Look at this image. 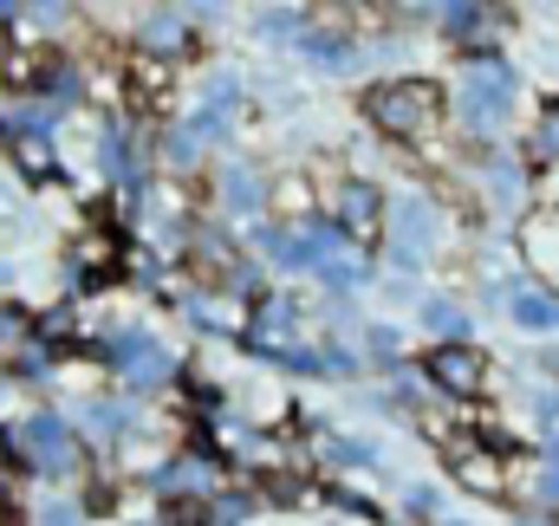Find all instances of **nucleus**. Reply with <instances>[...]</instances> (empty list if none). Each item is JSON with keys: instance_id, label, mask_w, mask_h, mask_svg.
<instances>
[{"instance_id": "f257e3e1", "label": "nucleus", "mask_w": 559, "mask_h": 526, "mask_svg": "<svg viewBox=\"0 0 559 526\" xmlns=\"http://www.w3.org/2000/svg\"><path fill=\"white\" fill-rule=\"evenodd\" d=\"M365 118L384 136H423V131H436V118H442V92L429 79H391V85H378L365 98Z\"/></svg>"}, {"instance_id": "f03ea898", "label": "nucleus", "mask_w": 559, "mask_h": 526, "mask_svg": "<svg viewBox=\"0 0 559 526\" xmlns=\"http://www.w3.org/2000/svg\"><path fill=\"white\" fill-rule=\"evenodd\" d=\"M508 111H514V72L495 52L468 59V72H462V124L475 136H495L508 124Z\"/></svg>"}, {"instance_id": "7ed1b4c3", "label": "nucleus", "mask_w": 559, "mask_h": 526, "mask_svg": "<svg viewBox=\"0 0 559 526\" xmlns=\"http://www.w3.org/2000/svg\"><path fill=\"white\" fill-rule=\"evenodd\" d=\"M423 371H429L436 391H449V396H481V384H488V358L475 345H436Z\"/></svg>"}, {"instance_id": "20e7f679", "label": "nucleus", "mask_w": 559, "mask_h": 526, "mask_svg": "<svg viewBox=\"0 0 559 526\" xmlns=\"http://www.w3.org/2000/svg\"><path fill=\"white\" fill-rule=\"evenodd\" d=\"M20 455L39 462L46 475H66V468H72V435H66V422H59V416H33V422L20 429Z\"/></svg>"}, {"instance_id": "39448f33", "label": "nucleus", "mask_w": 559, "mask_h": 526, "mask_svg": "<svg viewBox=\"0 0 559 526\" xmlns=\"http://www.w3.org/2000/svg\"><path fill=\"white\" fill-rule=\"evenodd\" d=\"M455 481L468 488V494H508V462H501V449H481V442H462L455 449Z\"/></svg>"}, {"instance_id": "423d86ee", "label": "nucleus", "mask_w": 559, "mask_h": 526, "mask_svg": "<svg viewBox=\"0 0 559 526\" xmlns=\"http://www.w3.org/2000/svg\"><path fill=\"white\" fill-rule=\"evenodd\" d=\"M378 222H384V195L371 182H345L338 189V228L352 241H378Z\"/></svg>"}, {"instance_id": "0eeeda50", "label": "nucleus", "mask_w": 559, "mask_h": 526, "mask_svg": "<svg viewBox=\"0 0 559 526\" xmlns=\"http://www.w3.org/2000/svg\"><path fill=\"white\" fill-rule=\"evenodd\" d=\"M429 248H436V208L429 202H404L397 208V261L417 266Z\"/></svg>"}, {"instance_id": "6e6552de", "label": "nucleus", "mask_w": 559, "mask_h": 526, "mask_svg": "<svg viewBox=\"0 0 559 526\" xmlns=\"http://www.w3.org/2000/svg\"><path fill=\"white\" fill-rule=\"evenodd\" d=\"M501 26H508V13H501L495 0H481V7H475V13H468L462 26H455V39H462V46H468V52L481 59V46H495V39H501Z\"/></svg>"}, {"instance_id": "1a4fd4ad", "label": "nucleus", "mask_w": 559, "mask_h": 526, "mask_svg": "<svg viewBox=\"0 0 559 526\" xmlns=\"http://www.w3.org/2000/svg\"><path fill=\"white\" fill-rule=\"evenodd\" d=\"M286 338H293V306H286V299H261V312H254V345H261V351H286Z\"/></svg>"}, {"instance_id": "9d476101", "label": "nucleus", "mask_w": 559, "mask_h": 526, "mask_svg": "<svg viewBox=\"0 0 559 526\" xmlns=\"http://www.w3.org/2000/svg\"><path fill=\"white\" fill-rule=\"evenodd\" d=\"M118 351H124V371H131V391H150V384H163V371H169V358H163L156 345H143V338H124Z\"/></svg>"}, {"instance_id": "9b49d317", "label": "nucleus", "mask_w": 559, "mask_h": 526, "mask_svg": "<svg viewBox=\"0 0 559 526\" xmlns=\"http://www.w3.org/2000/svg\"><path fill=\"white\" fill-rule=\"evenodd\" d=\"M527 163H534V169H554L559 163V98L534 118V131H527Z\"/></svg>"}, {"instance_id": "f8f14e48", "label": "nucleus", "mask_w": 559, "mask_h": 526, "mask_svg": "<svg viewBox=\"0 0 559 526\" xmlns=\"http://www.w3.org/2000/svg\"><path fill=\"white\" fill-rule=\"evenodd\" d=\"M514 319L527 332H559V299L554 292H514Z\"/></svg>"}, {"instance_id": "ddd939ff", "label": "nucleus", "mask_w": 559, "mask_h": 526, "mask_svg": "<svg viewBox=\"0 0 559 526\" xmlns=\"http://www.w3.org/2000/svg\"><path fill=\"white\" fill-rule=\"evenodd\" d=\"M527 254H534V273H554L559 279V222L554 215L527 228Z\"/></svg>"}, {"instance_id": "4468645a", "label": "nucleus", "mask_w": 559, "mask_h": 526, "mask_svg": "<svg viewBox=\"0 0 559 526\" xmlns=\"http://www.w3.org/2000/svg\"><path fill=\"white\" fill-rule=\"evenodd\" d=\"M481 176H488V189H495V202H521V169L514 163H481Z\"/></svg>"}, {"instance_id": "2eb2a0df", "label": "nucleus", "mask_w": 559, "mask_h": 526, "mask_svg": "<svg viewBox=\"0 0 559 526\" xmlns=\"http://www.w3.org/2000/svg\"><path fill=\"white\" fill-rule=\"evenodd\" d=\"M222 195H228V208H261V182L248 169H228L222 176Z\"/></svg>"}, {"instance_id": "dca6fc26", "label": "nucleus", "mask_w": 559, "mask_h": 526, "mask_svg": "<svg viewBox=\"0 0 559 526\" xmlns=\"http://www.w3.org/2000/svg\"><path fill=\"white\" fill-rule=\"evenodd\" d=\"M423 325H429V332H442L449 345H462V338H455V332H462V312H455V306H442V299H429V306H423Z\"/></svg>"}, {"instance_id": "f3484780", "label": "nucleus", "mask_w": 559, "mask_h": 526, "mask_svg": "<svg viewBox=\"0 0 559 526\" xmlns=\"http://www.w3.org/2000/svg\"><path fill=\"white\" fill-rule=\"evenodd\" d=\"M85 429H92V435H111V429H118V409H105V403H85Z\"/></svg>"}, {"instance_id": "a211bd4d", "label": "nucleus", "mask_w": 559, "mask_h": 526, "mask_svg": "<svg viewBox=\"0 0 559 526\" xmlns=\"http://www.w3.org/2000/svg\"><path fill=\"white\" fill-rule=\"evenodd\" d=\"M39 526H79V507H72V501H52V507L39 514Z\"/></svg>"}, {"instance_id": "6ab92c4d", "label": "nucleus", "mask_w": 559, "mask_h": 526, "mask_svg": "<svg viewBox=\"0 0 559 526\" xmlns=\"http://www.w3.org/2000/svg\"><path fill=\"white\" fill-rule=\"evenodd\" d=\"M169 526H202V507H189V501H176V507H169Z\"/></svg>"}, {"instance_id": "aec40b11", "label": "nucleus", "mask_w": 559, "mask_h": 526, "mask_svg": "<svg viewBox=\"0 0 559 526\" xmlns=\"http://www.w3.org/2000/svg\"><path fill=\"white\" fill-rule=\"evenodd\" d=\"M280 208H306V182H286L280 189Z\"/></svg>"}, {"instance_id": "412c9836", "label": "nucleus", "mask_w": 559, "mask_h": 526, "mask_svg": "<svg viewBox=\"0 0 559 526\" xmlns=\"http://www.w3.org/2000/svg\"><path fill=\"white\" fill-rule=\"evenodd\" d=\"M540 501H554V507H559V462L547 468V481H540Z\"/></svg>"}, {"instance_id": "4be33fe9", "label": "nucleus", "mask_w": 559, "mask_h": 526, "mask_svg": "<svg viewBox=\"0 0 559 526\" xmlns=\"http://www.w3.org/2000/svg\"><path fill=\"white\" fill-rule=\"evenodd\" d=\"M547 455H554V462H559V435H547Z\"/></svg>"}, {"instance_id": "5701e85b", "label": "nucleus", "mask_w": 559, "mask_h": 526, "mask_svg": "<svg viewBox=\"0 0 559 526\" xmlns=\"http://www.w3.org/2000/svg\"><path fill=\"white\" fill-rule=\"evenodd\" d=\"M0 455H7V435H0Z\"/></svg>"}, {"instance_id": "b1692460", "label": "nucleus", "mask_w": 559, "mask_h": 526, "mask_svg": "<svg viewBox=\"0 0 559 526\" xmlns=\"http://www.w3.org/2000/svg\"><path fill=\"white\" fill-rule=\"evenodd\" d=\"M449 526H462V521H449Z\"/></svg>"}]
</instances>
